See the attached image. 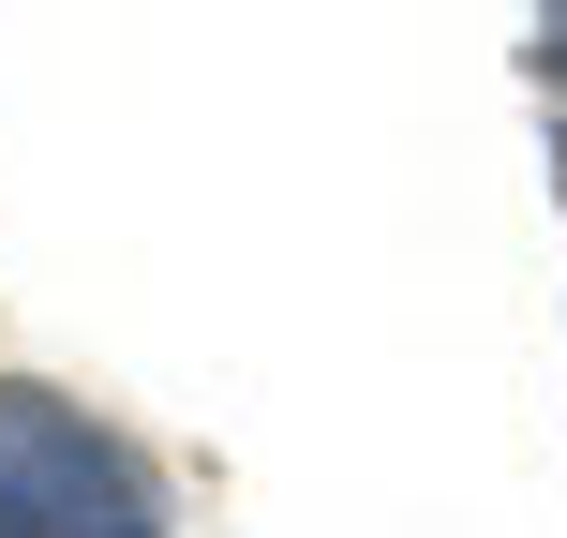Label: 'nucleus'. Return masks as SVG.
Wrapping results in <instances>:
<instances>
[{
  "label": "nucleus",
  "instance_id": "f03ea898",
  "mask_svg": "<svg viewBox=\"0 0 567 538\" xmlns=\"http://www.w3.org/2000/svg\"><path fill=\"white\" fill-rule=\"evenodd\" d=\"M538 90L567 105V0H553V30H538Z\"/></svg>",
  "mask_w": 567,
  "mask_h": 538
},
{
  "label": "nucleus",
  "instance_id": "f257e3e1",
  "mask_svg": "<svg viewBox=\"0 0 567 538\" xmlns=\"http://www.w3.org/2000/svg\"><path fill=\"white\" fill-rule=\"evenodd\" d=\"M0 538H165V479L90 404L0 389Z\"/></svg>",
  "mask_w": 567,
  "mask_h": 538
}]
</instances>
